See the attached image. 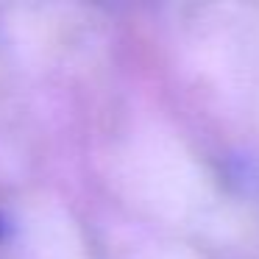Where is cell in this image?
<instances>
[{
    "label": "cell",
    "mask_w": 259,
    "mask_h": 259,
    "mask_svg": "<svg viewBox=\"0 0 259 259\" xmlns=\"http://www.w3.org/2000/svg\"><path fill=\"white\" fill-rule=\"evenodd\" d=\"M3 234H6V220L0 218V240H3Z\"/></svg>",
    "instance_id": "1"
}]
</instances>
